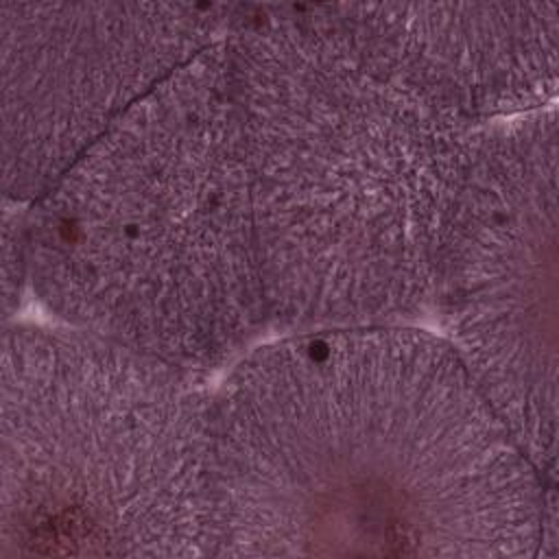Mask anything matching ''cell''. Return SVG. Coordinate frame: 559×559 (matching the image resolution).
I'll return each instance as SVG.
<instances>
[{"label":"cell","instance_id":"1","mask_svg":"<svg viewBox=\"0 0 559 559\" xmlns=\"http://www.w3.org/2000/svg\"><path fill=\"white\" fill-rule=\"evenodd\" d=\"M221 557H537L546 478L441 334L288 332L214 389Z\"/></svg>","mask_w":559,"mask_h":559},{"label":"cell","instance_id":"2","mask_svg":"<svg viewBox=\"0 0 559 559\" xmlns=\"http://www.w3.org/2000/svg\"><path fill=\"white\" fill-rule=\"evenodd\" d=\"M225 48L269 325L415 323L483 124L415 85L338 4H236Z\"/></svg>","mask_w":559,"mask_h":559},{"label":"cell","instance_id":"3","mask_svg":"<svg viewBox=\"0 0 559 559\" xmlns=\"http://www.w3.org/2000/svg\"><path fill=\"white\" fill-rule=\"evenodd\" d=\"M28 290L59 325L197 373L269 325L225 37L26 203Z\"/></svg>","mask_w":559,"mask_h":559},{"label":"cell","instance_id":"4","mask_svg":"<svg viewBox=\"0 0 559 559\" xmlns=\"http://www.w3.org/2000/svg\"><path fill=\"white\" fill-rule=\"evenodd\" d=\"M212 413L205 373L4 325L0 559L216 555Z\"/></svg>","mask_w":559,"mask_h":559},{"label":"cell","instance_id":"5","mask_svg":"<svg viewBox=\"0 0 559 559\" xmlns=\"http://www.w3.org/2000/svg\"><path fill=\"white\" fill-rule=\"evenodd\" d=\"M557 109L480 127L441 247L443 338L546 478L557 480Z\"/></svg>","mask_w":559,"mask_h":559},{"label":"cell","instance_id":"6","mask_svg":"<svg viewBox=\"0 0 559 559\" xmlns=\"http://www.w3.org/2000/svg\"><path fill=\"white\" fill-rule=\"evenodd\" d=\"M236 4L2 2V192L31 203L124 111L225 37Z\"/></svg>","mask_w":559,"mask_h":559},{"label":"cell","instance_id":"7","mask_svg":"<svg viewBox=\"0 0 559 559\" xmlns=\"http://www.w3.org/2000/svg\"><path fill=\"white\" fill-rule=\"evenodd\" d=\"M338 9L402 74L476 124L555 105L557 2H343Z\"/></svg>","mask_w":559,"mask_h":559},{"label":"cell","instance_id":"8","mask_svg":"<svg viewBox=\"0 0 559 559\" xmlns=\"http://www.w3.org/2000/svg\"><path fill=\"white\" fill-rule=\"evenodd\" d=\"M28 290L26 203L4 197L2 203V317L4 325L20 310Z\"/></svg>","mask_w":559,"mask_h":559}]
</instances>
